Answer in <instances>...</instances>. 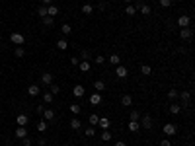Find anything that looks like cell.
Wrapping results in <instances>:
<instances>
[{
    "label": "cell",
    "instance_id": "1",
    "mask_svg": "<svg viewBox=\"0 0 195 146\" xmlns=\"http://www.w3.org/2000/svg\"><path fill=\"white\" fill-rule=\"evenodd\" d=\"M10 41H12V43H16L18 47H22V45L26 43V37H24L22 33H10Z\"/></svg>",
    "mask_w": 195,
    "mask_h": 146
},
{
    "label": "cell",
    "instance_id": "2",
    "mask_svg": "<svg viewBox=\"0 0 195 146\" xmlns=\"http://www.w3.org/2000/svg\"><path fill=\"white\" fill-rule=\"evenodd\" d=\"M162 131H164L166 136H174L178 132V129H176V125H174V123H166L164 127H162Z\"/></svg>",
    "mask_w": 195,
    "mask_h": 146
},
{
    "label": "cell",
    "instance_id": "3",
    "mask_svg": "<svg viewBox=\"0 0 195 146\" xmlns=\"http://www.w3.org/2000/svg\"><path fill=\"white\" fill-rule=\"evenodd\" d=\"M180 37L184 41H189L193 37V29L191 27H180Z\"/></svg>",
    "mask_w": 195,
    "mask_h": 146
},
{
    "label": "cell",
    "instance_id": "4",
    "mask_svg": "<svg viewBox=\"0 0 195 146\" xmlns=\"http://www.w3.org/2000/svg\"><path fill=\"white\" fill-rule=\"evenodd\" d=\"M139 123H140V127H144V129H152V117L150 115H140Z\"/></svg>",
    "mask_w": 195,
    "mask_h": 146
},
{
    "label": "cell",
    "instance_id": "5",
    "mask_svg": "<svg viewBox=\"0 0 195 146\" xmlns=\"http://www.w3.org/2000/svg\"><path fill=\"white\" fill-rule=\"evenodd\" d=\"M115 74H117V78H121V80H123V78L129 76V70H127L123 64H117V66H115Z\"/></svg>",
    "mask_w": 195,
    "mask_h": 146
},
{
    "label": "cell",
    "instance_id": "6",
    "mask_svg": "<svg viewBox=\"0 0 195 146\" xmlns=\"http://www.w3.org/2000/svg\"><path fill=\"white\" fill-rule=\"evenodd\" d=\"M189 23H191V18H189V16H180V18H178V26L180 27H189Z\"/></svg>",
    "mask_w": 195,
    "mask_h": 146
},
{
    "label": "cell",
    "instance_id": "7",
    "mask_svg": "<svg viewBox=\"0 0 195 146\" xmlns=\"http://www.w3.org/2000/svg\"><path fill=\"white\" fill-rule=\"evenodd\" d=\"M41 84L43 86H51L53 84V74L51 72H43L41 74Z\"/></svg>",
    "mask_w": 195,
    "mask_h": 146
},
{
    "label": "cell",
    "instance_id": "8",
    "mask_svg": "<svg viewBox=\"0 0 195 146\" xmlns=\"http://www.w3.org/2000/svg\"><path fill=\"white\" fill-rule=\"evenodd\" d=\"M70 129H72V131H80V129H82V121L78 119L76 115L70 119Z\"/></svg>",
    "mask_w": 195,
    "mask_h": 146
},
{
    "label": "cell",
    "instance_id": "9",
    "mask_svg": "<svg viewBox=\"0 0 195 146\" xmlns=\"http://www.w3.org/2000/svg\"><path fill=\"white\" fill-rule=\"evenodd\" d=\"M137 12H140V14H143V16H148V14H150V6H148V4H137Z\"/></svg>",
    "mask_w": 195,
    "mask_h": 146
},
{
    "label": "cell",
    "instance_id": "10",
    "mask_svg": "<svg viewBox=\"0 0 195 146\" xmlns=\"http://www.w3.org/2000/svg\"><path fill=\"white\" fill-rule=\"evenodd\" d=\"M72 94H74V98H82V95L86 94V90H84V86L82 84H76L72 88Z\"/></svg>",
    "mask_w": 195,
    "mask_h": 146
},
{
    "label": "cell",
    "instance_id": "11",
    "mask_svg": "<svg viewBox=\"0 0 195 146\" xmlns=\"http://www.w3.org/2000/svg\"><path fill=\"white\" fill-rule=\"evenodd\" d=\"M98 125L103 129V131H109V127H111V121L107 119V117H99V121H98Z\"/></svg>",
    "mask_w": 195,
    "mask_h": 146
},
{
    "label": "cell",
    "instance_id": "12",
    "mask_svg": "<svg viewBox=\"0 0 195 146\" xmlns=\"http://www.w3.org/2000/svg\"><path fill=\"white\" fill-rule=\"evenodd\" d=\"M27 94H30L31 98H35V95H39V94H41V88L37 86V84H31L30 88H27Z\"/></svg>",
    "mask_w": 195,
    "mask_h": 146
},
{
    "label": "cell",
    "instance_id": "13",
    "mask_svg": "<svg viewBox=\"0 0 195 146\" xmlns=\"http://www.w3.org/2000/svg\"><path fill=\"white\" fill-rule=\"evenodd\" d=\"M14 135H16V138L22 140V138H26V136H27V129H26V127H18Z\"/></svg>",
    "mask_w": 195,
    "mask_h": 146
},
{
    "label": "cell",
    "instance_id": "14",
    "mask_svg": "<svg viewBox=\"0 0 195 146\" xmlns=\"http://www.w3.org/2000/svg\"><path fill=\"white\" fill-rule=\"evenodd\" d=\"M178 98H181V101H184L185 105H187V103H189V99H191V94H189L187 90H184V92H180V94H178Z\"/></svg>",
    "mask_w": 195,
    "mask_h": 146
},
{
    "label": "cell",
    "instance_id": "15",
    "mask_svg": "<svg viewBox=\"0 0 195 146\" xmlns=\"http://www.w3.org/2000/svg\"><path fill=\"white\" fill-rule=\"evenodd\" d=\"M47 16H51V18H55V16H59V6H55V4H51V6H47Z\"/></svg>",
    "mask_w": 195,
    "mask_h": 146
},
{
    "label": "cell",
    "instance_id": "16",
    "mask_svg": "<svg viewBox=\"0 0 195 146\" xmlns=\"http://www.w3.org/2000/svg\"><path fill=\"white\" fill-rule=\"evenodd\" d=\"M16 123H18V127H26V125H27V115L20 113L18 117H16Z\"/></svg>",
    "mask_w": 195,
    "mask_h": 146
},
{
    "label": "cell",
    "instance_id": "17",
    "mask_svg": "<svg viewBox=\"0 0 195 146\" xmlns=\"http://www.w3.org/2000/svg\"><path fill=\"white\" fill-rule=\"evenodd\" d=\"M94 90H96L98 94H102V92L105 90V82H103V80H96V82H94Z\"/></svg>",
    "mask_w": 195,
    "mask_h": 146
},
{
    "label": "cell",
    "instance_id": "18",
    "mask_svg": "<svg viewBox=\"0 0 195 146\" xmlns=\"http://www.w3.org/2000/svg\"><path fill=\"white\" fill-rule=\"evenodd\" d=\"M90 103H92V105H99V103H102V95H99L98 92H96V94H92V95H90Z\"/></svg>",
    "mask_w": 195,
    "mask_h": 146
},
{
    "label": "cell",
    "instance_id": "19",
    "mask_svg": "<svg viewBox=\"0 0 195 146\" xmlns=\"http://www.w3.org/2000/svg\"><path fill=\"white\" fill-rule=\"evenodd\" d=\"M41 115H43L45 121H53V119H55V111H53V109H45Z\"/></svg>",
    "mask_w": 195,
    "mask_h": 146
},
{
    "label": "cell",
    "instance_id": "20",
    "mask_svg": "<svg viewBox=\"0 0 195 146\" xmlns=\"http://www.w3.org/2000/svg\"><path fill=\"white\" fill-rule=\"evenodd\" d=\"M107 61H109V62H111V64H113V66H117V64H121V57H119V55H117V53H113V55H111L109 58H107Z\"/></svg>",
    "mask_w": 195,
    "mask_h": 146
},
{
    "label": "cell",
    "instance_id": "21",
    "mask_svg": "<svg viewBox=\"0 0 195 146\" xmlns=\"http://www.w3.org/2000/svg\"><path fill=\"white\" fill-rule=\"evenodd\" d=\"M127 127H129L131 132H137L140 129V123H139V121H129V125H127Z\"/></svg>",
    "mask_w": 195,
    "mask_h": 146
},
{
    "label": "cell",
    "instance_id": "22",
    "mask_svg": "<svg viewBox=\"0 0 195 146\" xmlns=\"http://www.w3.org/2000/svg\"><path fill=\"white\" fill-rule=\"evenodd\" d=\"M131 103H133V98H131V95H129V94H125V95H121V105H125V107H129V105H131Z\"/></svg>",
    "mask_w": 195,
    "mask_h": 146
},
{
    "label": "cell",
    "instance_id": "23",
    "mask_svg": "<svg viewBox=\"0 0 195 146\" xmlns=\"http://www.w3.org/2000/svg\"><path fill=\"white\" fill-rule=\"evenodd\" d=\"M140 74H144V76H150V74H152V66L143 64V66H140Z\"/></svg>",
    "mask_w": 195,
    "mask_h": 146
},
{
    "label": "cell",
    "instance_id": "24",
    "mask_svg": "<svg viewBox=\"0 0 195 146\" xmlns=\"http://www.w3.org/2000/svg\"><path fill=\"white\" fill-rule=\"evenodd\" d=\"M57 47H59L61 51H66V49H68V41L66 39H59L57 41Z\"/></svg>",
    "mask_w": 195,
    "mask_h": 146
},
{
    "label": "cell",
    "instance_id": "25",
    "mask_svg": "<svg viewBox=\"0 0 195 146\" xmlns=\"http://www.w3.org/2000/svg\"><path fill=\"white\" fill-rule=\"evenodd\" d=\"M78 68H80L82 72H88V70H90V61H80V64H78Z\"/></svg>",
    "mask_w": 195,
    "mask_h": 146
},
{
    "label": "cell",
    "instance_id": "26",
    "mask_svg": "<svg viewBox=\"0 0 195 146\" xmlns=\"http://www.w3.org/2000/svg\"><path fill=\"white\" fill-rule=\"evenodd\" d=\"M99 138H102L103 142H109V140L113 138V135H111L109 131H103V132H102V136H99Z\"/></svg>",
    "mask_w": 195,
    "mask_h": 146
},
{
    "label": "cell",
    "instance_id": "27",
    "mask_svg": "<svg viewBox=\"0 0 195 146\" xmlns=\"http://www.w3.org/2000/svg\"><path fill=\"white\" fill-rule=\"evenodd\" d=\"M94 135H96V129H94L92 125H90L88 129H84V136H88V138H92Z\"/></svg>",
    "mask_w": 195,
    "mask_h": 146
},
{
    "label": "cell",
    "instance_id": "28",
    "mask_svg": "<svg viewBox=\"0 0 195 146\" xmlns=\"http://www.w3.org/2000/svg\"><path fill=\"white\" fill-rule=\"evenodd\" d=\"M82 12H84L86 16L94 14V6H92V4H84V6H82Z\"/></svg>",
    "mask_w": 195,
    "mask_h": 146
},
{
    "label": "cell",
    "instance_id": "29",
    "mask_svg": "<svg viewBox=\"0 0 195 146\" xmlns=\"http://www.w3.org/2000/svg\"><path fill=\"white\" fill-rule=\"evenodd\" d=\"M53 98H55V95H53L51 92H43V101L45 103H53Z\"/></svg>",
    "mask_w": 195,
    "mask_h": 146
},
{
    "label": "cell",
    "instance_id": "30",
    "mask_svg": "<svg viewBox=\"0 0 195 146\" xmlns=\"http://www.w3.org/2000/svg\"><path fill=\"white\" fill-rule=\"evenodd\" d=\"M125 14H127V16H135V14H137V8H135V4H129V6L125 8Z\"/></svg>",
    "mask_w": 195,
    "mask_h": 146
},
{
    "label": "cell",
    "instance_id": "31",
    "mask_svg": "<svg viewBox=\"0 0 195 146\" xmlns=\"http://www.w3.org/2000/svg\"><path fill=\"white\" fill-rule=\"evenodd\" d=\"M61 31H63L64 35H70V33H72V26H68V23H63V26H61Z\"/></svg>",
    "mask_w": 195,
    "mask_h": 146
},
{
    "label": "cell",
    "instance_id": "32",
    "mask_svg": "<svg viewBox=\"0 0 195 146\" xmlns=\"http://www.w3.org/2000/svg\"><path fill=\"white\" fill-rule=\"evenodd\" d=\"M37 131H39V132H45V131H47V121L41 119L39 123H37Z\"/></svg>",
    "mask_w": 195,
    "mask_h": 146
},
{
    "label": "cell",
    "instance_id": "33",
    "mask_svg": "<svg viewBox=\"0 0 195 146\" xmlns=\"http://www.w3.org/2000/svg\"><path fill=\"white\" fill-rule=\"evenodd\" d=\"M68 109H70V113H72V115H78V113H80V109H82V107L78 105V103H72V105H70Z\"/></svg>",
    "mask_w": 195,
    "mask_h": 146
},
{
    "label": "cell",
    "instance_id": "34",
    "mask_svg": "<svg viewBox=\"0 0 195 146\" xmlns=\"http://www.w3.org/2000/svg\"><path fill=\"white\" fill-rule=\"evenodd\" d=\"M181 111V105H176V103H172V105H170V113L172 115H178Z\"/></svg>",
    "mask_w": 195,
    "mask_h": 146
},
{
    "label": "cell",
    "instance_id": "35",
    "mask_svg": "<svg viewBox=\"0 0 195 146\" xmlns=\"http://www.w3.org/2000/svg\"><path fill=\"white\" fill-rule=\"evenodd\" d=\"M37 16H39V18H45V16H47V6H43V4H41L39 10H37Z\"/></svg>",
    "mask_w": 195,
    "mask_h": 146
},
{
    "label": "cell",
    "instance_id": "36",
    "mask_svg": "<svg viewBox=\"0 0 195 146\" xmlns=\"http://www.w3.org/2000/svg\"><path fill=\"white\" fill-rule=\"evenodd\" d=\"M41 20H43V23H45L47 27H51L53 22H55V18H51V16H45V18H41Z\"/></svg>",
    "mask_w": 195,
    "mask_h": 146
},
{
    "label": "cell",
    "instance_id": "37",
    "mask_svg": "<svg viewBox=\"0 0 195 146\" xmlns=\"http://www.w3.org/2000/svg\"><path fill=\"white\" fill-rule=\"evenodd\" d=\"M49 92H51L53 95H57V94H59V92H61V88L57 86V84H51V86H49Z\"/></svg>",
    "mask_w": 195,
    "mask_h": 146
},
{
    "label": "cell",
    "instance_id": "38",
    "mask_svg": "<svg viewBox=\"0 0 195 146\" xmlns=\"http://www.w3.org/2000/svg\"><path fill=\"white\" fill-rule=\"evenodd\" d=\"M98 121H99V117H98L96 113H92V115H90V125H92V127H96V125H98Z\"/></svg>",
    "mask_w": 195,
    "mask_h": 146
},
{
    "label": "cell",
    "instance_id": "39",
    "mask_svg": "<svg viewBox=\"0 0 195 146\" xmlns=\"http://www.w3.org/2000/svg\"><path fill=\"white\" fill-rule=\"evenodd\" d=\"M14 55L18 57V58H22L24 55H26V51H24V47H18V49H16V51H14Z\"/></svg>",
    "mask_w": 195,
    "mask_h": 146
},
{
    "label": "cell",
    "instance_id": "40",
    "mask_svg": "<svg viewBox=\"0 0 195 146\" xmlns=\"http://www.w3.org/2000/svg\"><path fill=\"white\" fill-rule=\"evenodd\" d=\"M178 94H180L178 90H168V98H170V99H176V98H178Z\"/></svg>",
    "mask_w": 195,
    "mask_h": 146
},
{
    "label": "cell",
    "instance_id": "41",
    "mask_svg": "<svg viewBox=\"0 0 195 146\" xmlns=\"http://www.w3.org/2000/svg\"><path fill=\"white\" fill-rule=\"evenodd\" d=\"M80 61H90V53L86 51V49H84V51L80 53Z\"/></svg>",
    "mask_w": 195,
    "mask_h": 146
},
{
    "label": "cell",
    "instance_id": "42",
    "mask_svg": "<svg viewBox=\"0 0 195 146\" xmlns=\"http://www.w3.org/2000/svg\"><path fill=\"white\" fill-rule=\"evenodd\" d=\"M129 117H131V121H139L140 119V113H139V111H131Z\"/></svg>",
    "mask_w": 195,
    "mask_h": 146
},
{
    "label": "cell",
    "instance_id": "43",
    "mask_svg": "<svg viewBox=\"0 0 195 146\" xmlns=\"http://www.w3.org/2000/svg\"><path fill=\"white\" fill-rule=\"evenodd\" d=\"M70 64L78 66V64H80V57H70Z\"/></svg>",
    "mask_w": 195,
    "mask_h": 146
},
{
    "label": "cell",
    "instance_id": "44",
    "mask_svg": "<svg viewBox=\"0 0 195 146\" xmlns=\"http://www.w3.org/2000/svg\"><path fill=\"white\" fill-rule=\"evenodd\" d=\"M94 61H96V64H103V62H105V57H102V55H98L96 58H94Z\"/></svg>",
    "mask_w": 195,
    "mask_h": 146
},
{
    "label": "cell",
    "instance_id": "45",
    "mask_svg": "<svg viewBox=\"0 0 195 146\" xmlns=\"http://www.w3.org/2000/svg\"><path fill=\"white\" fill-rule=\"evenodd\" d=\"M170 4H172V0H160V6L162 8H170Z\"/></svg>",
    "mask_w": 195,
    "mask_h": 146
},
{
    "label": "cell",
    "instance_id": "46",
    "mask_svg": "<svg viewBox=\"0 0 195 146\" xmlns=\"http://www.w3.org/2000/svg\"><path fill=\"white\" fill-rule=\"evenodd\" d=\"M22 144H24V146H31V138H30V136H26V138H22Z\"/></svg>",
    "mask_w": 195,
    "mask_h": 146
},
{
    "label": "cell",
    "instance_id": "47",
    "mask_svg": "<svg viewBox=\"0 0 195 146\" xmlns=\"http://www.w3.org/2000/svg\"><path fill=\"white\" fill-rule=\"evenodd\" d=\"M37 144L39 146H47V140H45L43 136H39V138H37Z\"/></svg>",
    "mask_w": 195,
    "mask_h": 146
},
{
    "label": "cell",
    "instance_id": "48",
    "mask_svg": "<svg viewBox=\"0 0 195 146\" xmlns=\"http://www.w3.org/2000/svg\"><path fill=\"white\" fill-rule=\"evenodd\" d=\"M160 146H172V142H170V140H168V138H164V140H162V142H160Z\"/></svg>",
    "mask_w": 195,
    "mask_h": 146
},
{
    "label": "cell",
    "instance_id": "49",
    "mask_svg": "<svg viewBox=\"0 0 195 146\" xmlns=\"http://www.w3.org/2000/svg\"><path fill=\"white\" fill-rule=\"evenodd\" d=\"M35 111H37V113L41 115V113H43V111H45V107H43V105H37V107H35Z\"/></svg>",
    "mask_w": 195,
    "mask_h": 146
},
{
    "label": "cell",
    "instance_id": "50",
    "mask_svg": "<svg viewBox=\"0 0 195 146\" xmlns=\"http://www.w3.org/2000/svg\"><path fill=\"white\" fill-rule=\"evenodd\" d=\"M53 2H55V0H43V6H51Z\"/></svg>",
    "mask_w": 195,
    "mask_h": 146
},
{
    "label": "cell",
    "instance_id": "51",
    "mask_svg": "<svg viewBox=\"0 0 195 146\" xmlns=\"http://www.w3.org/2000/svg\"><path fill=\"white\" fill-rule=\"evenodd\" d=\"M113 146H127V144H125V142H123V140H119V142H115Z\"/></svg>",
    "mask_w": 195,
    "mask_h": 146
},
{
    "label": "cell",
    "instance_id": "52",
    "mask_svg": "<svg viewBox=\"0 0 195 146\" xmlns=\"http://www.w3.org/2000/svg\"><path fill=\"white\" fill-rule=\"evenodd\" d=\"M125 2H127V4H133V2H135V0H125Z\"/></svg>",
    "mask_w": 195,
    "mask_h": 146
},
{
    "label": "cell",
    "instance_id": "53",
    "mask_svg": "<svg viewBox=\"0 0 195 146\" xmlns=\"http://www.w3.org/2000/svg\"><path fill=\"white\" fill-rule=\"evenodd\" d=\"M0 115H2V107H0Z\"/></svg>",
    "mask_w": 195,
    "mask_h": 146
},
{
    "label": "cell",
    "instance_id": "54",
    "mask_svg": "<svg viewBox=\"0 0 195 146\" xmlns=\"http://www.w3.org/2000/svg\"><path fill=\"white\" fill-rule=\"evenodd\" d=\"M63 146H68V144H63Z\"/></svg>",
    "mask_w": 195,
    "mask_h": 146
},
{
    "label": "cell",
    "instance_id": "55",
    "mask_svg": "<svg viewBox=\"0 0 195 146\" xmlns=\"http://www.w3.org/2000/svg\"><path fill=\"white\" fill-rule=\"evenodd\" d=\"M0 43H2V41H0Z\"/></svg>",
    "mask_w": 195,
    "mask_h": 146
}]
</instances>
